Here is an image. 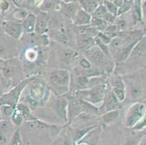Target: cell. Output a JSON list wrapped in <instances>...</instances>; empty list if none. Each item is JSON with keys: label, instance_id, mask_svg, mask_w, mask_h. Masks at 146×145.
Segmentation results:
<instances>
[{"label": "cell", "instance_id": "23", "mask_svg": "<svg viewBox=\"0 0 146 145\" xmlns=\"http://www.w3.org/2000/svg\"><path fill=\"white\" fill-rule=\"evenodd\" d=\"M55 38L58 42L63 44L65 46H68L71 43V36L63 28L59 30H57L55 34Z\"/></svg>", "mask_w": 146, "mask_h": 145}, {"label": "cell", "instance_id": "15", "mask_svg": "<svg viewBox=\"0 0 146 145\" xmlns=\"http://www.w3.org/2000/svg\"><path fill=\"white\" fill-rule=\"evenodd\" d=\"M119 100L113 94L112 91H111L108 92L105 97V100L103 105H105V107H106V113L112 111V110H116L119 107Z\"/></svg>", "mask_w": 146, "mask_h": 145}, {"label": "cell", "instance_id": "43", "mask_svg": "<svg viewBox=\"0 0 146 145\" xmlns=\"http://www.w3.org/2000/svg\"><path fill=\"white\" fill-rule=\"evenodd\" d=\"M123 2H124V0H113V1L114 5H116L118 8L120 7L121 5L123 3Z\"/></svg>", "mask_w": 146, "mask_h": 145}, {"label": "cell", "instance_id": "26", "mask_svg": "<svg viewBox=\"0 0 146 145\" xmlns=\"http://www.w3.org/2000/svg\"><path fill=\"white\" fill-rule=\"evenodd\" d=\"M134 1H130V0H125L122 5H121L120 7L118 9V13H117V17H120L122 15L125 14L127 12H129V10H131L132 9V7L133 5Z\"/></svg>", "mask_w": 146, "mask_h": 145}, {"label": "cell", "instance_id": "11", "mask_svg": "<svg viewBox=\"0 0 146 145\" xmlns=\"http://www.w3.org/2000/svg\"><path fill=\"white\" fill-rule=\"evenodd\" d=\"M14 125L9 121H0V145H9L15 132Z\"/></svg>", "mask_w": 146, "mask_h": 145}, {"label": "cell", "instance_id": "28", "mask_svg": "<svg viewBox=\"0 0 146 145\" xmlns=\"http://www.w3.org/2000/svg\"><path fill=\"white\" fill-rule=\"evenodd\" d=\"M90 78L85 75H79V76L76 78V83L81 88L79 90L88 89L90 86Z\"/></svg>", "mask_w": 146, "mask_h": 145}, {"label": "cell", "instance_id": "2", "mask_svg": "<svg viewBox=\"0 0 146 145\" xmlns=\"http://www.w3.org/2000/svg\"><path fill=\"white\" fill-rule=\"evenodd\" d=\"M85 58L100 73H110L113 70L114 62L95 44L86 51Z\"/></svg>", "mask_w": 146, "mask_h": 145}, {"label": "cell", "instance_id": "24", "mask_svg": "<svg viewBox=\"0 0 146 145\" xmlns=\"http://www.w3.org/2000/svg\"><path fill=\"white\" fill-rule=\"evenodd\" d=\"M90 26L96 28L99 32H103L108 27V24L103 18H92Z\"/></svg>", "mask_w": 146, "mask_h": 145}, {"label": "cell", "instance_id": "9", "mask_svg": "<svg viewBox=\"0 0 146 145\" xmlns=\"http://www.w3.org/2000/svg\"><path fill=\"white\" fill-rule=\"evenodd\" d=\"M111 91L115 95L119 102H124L126 99V87L123 79L118 74L114 75L111 78Z\"/></svg>", "mask_w": 146, "mask_h": 145}, {"label": "cell", "instance_id": "41", "mask_svg": "<svg viewBox=\"0 0 146 145\" xmlns=\"http://www.w3.org/2000/svg\"><path fill=\"white\" fill-rule=\"evenodd\" d=\"M142 14H143V22L146 24V1H143L141 3Z\"/></svg>", "mask_w": 146, "mask_h": 145}, {"label": "cell", "instance_id": "12", "mask_svg": "<svg viewBox=\"0 0 146 145\" xmlns=\"http://www.w3.org/2000/svg\"><path fill=\"white\" fill-rule=\"evenodd\" d=\"M60 10L63 13V14H64V15H66L72 21L77 12L81 8L79 7V3H76L75 2L60 3Z\"/></svg>", "mask_w": 146, "mask_h": 145}, {"label": "cell", "instance_id": "13", "mask_svg": "<svg viewBox=\"0 0 146 145\" xmlns=\"http://www.w3.org/2000/svg\"><path fill=\"white\" fill-rule=\"evenodd\" d=\"M92 21V15L84 10H83L82 8H80L79 11L77 12L76 15L74 17L73 20L74 26L76 27L79 26H90Z\"/></svg>", "mask_w": 146, "mask_h": 145}, {"label": "cell", "instance_id": "17", "mask_svg": "<svg viewBox=\"0 0 146 145\" xmlns=\"http://www.w3.org/2000/svg\"><path fill=\"white\" fill-rule=\"evenodd\" d=\"M79 2L82 10L91 15L100 5L99 2L95 0H81Z\"/></svg>", "mask_w": 146, "mask_h": 145}, {"label": "cell", "instance_id": "18", "mask_svg": "<svg viewBox=\"0 0 146 145\" xmlns=\"http://www.w3.org/2000/svg\"><path fill=\"white\" fill-rule=\"evenodd\" d=\"M48 22L46 17L43 15H39L36 17L35 26V32L37 34H44L48 30Z\"/></svg>", "mask_w": 146, "mask_h": 145}, {"label": "cell", "instance_id": "31", "mask_svg": "<svg viewBox=\"0 0 146 145\" xmlns=\"http://www.w3.org/2000/svg\"><path fill=\"white\" fill-rule=\"evenodd\" d=\"M29 13L26 11L25 10H22L21 8H18L16 10H15L14 13H13V19L15 20V21L18 22H23V20L26 18V17L27 16V15Z\"/></svg>", "mask_w": 146, "mask_h": 145}, {"label": "cell", "instance_id": "33", "mask_svg": "<svg viewBox=\"0 0 146 145\" xmlns=\"http://www.w3.org/2000/svg\"><path fill=\"white\" fill-rule=\"evenodd\" d=\"M22 142H21V136L20 134L19 130H15V131L13 134V137L10 140V144L9 145H21Z\"/></svg>", "mask_w": 146, "mask_h": 145}, {"label": "cell", "instance_id": "19", "mask_svg": "<svg viewBox=\"0 0 146 145\" xmlns=\"http://www.w3.org/2000/svg\"><path fill=\"white\" fill-rule=\"evenodd\" d=\"M78 53L72 49H64L60 53V58L63 62L71 64L78 58Z\"/></svg>", "mask_w": 146, "mask_h": 145}, {"label": "cell", "instance_id": "36", "mask_svg": "<svg viewBox=\"0 0 146 145\" xmlns=\"http://www.w3.org/2000/svg\"><path fill=\"white\" fill-rule=\"evenodd\" d=\"M130 93H131V95L133 99H136V98H139L141 96L142 90L140 87L137 86H132L130 89Z\"/></svg>", "mask_w": 146, "mask_h": 145}, {"label": "cell", "instance_id": "35", "mask_svg": "<svg viewBox=\"0 0 146 145\" xmlns=\"http://www.w3.org/2000/svg\"><path fill=\"white\" fill-rule=\"evenodd\" d=\"M15 109V108H13L11 106L3 105L2 107H0V111H1V113H3L5 116L10 117L11 118Z\"/></svg>", "mask_w": 146, "mask_h": 145}, {"label": "cell", "instance_id": "27", "mask_svg": "<svg viewBox=\"0 0 146 145\" xmlns=\"http://www.w3.org/2000/svg\"><path fill=\"white\" fill-rule=\"evenodd\" d=\"M25 58H26V61L29 62H34L38 58V56H39V53L38 51L36 49L34 48H30V49H28L25 52Z\"/></svg>", "mask_w": 146, "mask_h": 145}, {"label": "cell", "instance_id": "44", "mask_svg": "<svg viewBox=\"0 0 146 145\" xmlns=\"http://www.w3.org/2000/svg\"><path fill=\"white\" fill-rule=\"evenodd\" d=\"M138 145H146V137L142 138Z\"/></svg>", "mask_w": 146, "mask_h": 145}, {"label": "cell", "instance_id": "38", "mask_svg": "<svg viewBox=\"0 0 146 145\" xmlns=\"http://www.w3.org/2000/svg\"><path fill=\"white\" fill-rule=\"evenodd\" d=\"M142 136H137L135 137L129 138L128 139V140L125 142V144L124 145H138L140 141L142 139Z\"/></svg>", "mask_w": 146, "mask_h": 145}, {"label": "cell", "instance_id": "45", "mask_svg": "<svg viewBox=\"0 0 146 145\" xmlns=\"http://www.w3.org/2000/svg\"><path fill=\"white\" fill-rule=\"evenodd\" d=\"M78 145H89V144L87 143H84V142H82V143H79Z\"/></svg>", "mask_w": 146, "mask_h": 145}, {"label": "cell", "instance_id": "21", "mask_svg": "<svg viewBox=\"0 0 146 145\" xmlns=\"http://www.w3.org/2000/svg\"><path fill=\"white\" fill-rule=\"evenodd\" d=\"M15 108L19 110L23 118V120H27V121H35V120H36V117H34L31 113V110L29 106L26 105V104L19 102Z\"/></svg>", "mask_w": 146, "mask_h": 145}, {"label": "cell", "instance_id": "30", "mask_svg": "<svg viewBox=\"0 0 146 145\" xmlns=\"http://www.w3.org/2000/svg\"><path fill=\"white\" fill-rule=\"evenodd\" d=\"M103 5L105 6V7L106 8L108 13H111V15H114L115 17L117 18V13H118V9L119 8L114 5L113 1H109V0H106V1H103Z\"/></svg>", "mask_w": 146, "mask_h": 145}, {"label": "cell", "instance_id": "40", "mask_svg": "<svg viewBox=\"0 0 146 145\" xmlns=\"http://www.w3.org/2000/svg\"><path fill=\"white\" fill-rule=\"evenodd\" d=\"M10 7V4L8 1H6V0L1 1V4H0V11L2 12V13L6 12L7 10H9Z\"/></svg>", "mask_w": 146, "mask_h": 145}, {"label": "cell", "instance_id": "8", "mask_svg": "<svg viewBox=\"0 0 146 145\" xmlns=\"http://www.w3.org/2000/svg\"><path fill=\"white\" fill-rule=\"evenodd\" d=\"M52 108L59 118L68 122V100L64 97H58L52 102Z\"/></svg>", "mask_w": 146, "mask_h": 145}, {"label": "cell", "instance_id": "48", "mask_svg": "<svg viewBox=\"0 0 146 145\" xmlns=\"http://www.w3.org/2000/svg\"><path fill=\"white\" fill-rule=\"evenodd\" d=\"M145 36H146V30H145Z\"/></svg>", "mask_w": 146, "mask_h": 145}, {"label": "cell", "instance_id": "3", "mask_svg": "<svg viewBox=\"0 0 146 145\" xmlns=\"http://www.w3.org/2000/svg\"><path fill=\"white\" fill-rule=\"evenodd\" d=\"M107 91L106 83L97 85L85 89L79 90L75 93L76 97L89 102L96 107L103 106Z\"/></svg>", "mask_w": 146, "mask_h": 145}, {"label": "cell", "instance_id": "29", "mask_svg": "<svg viewBox=\"0 0 146 145\" xmlns=\"http://www.w3.org/2000/svg\"><path fill=\"white\" fill-rule=\"evenodd\" d=\"M23 118L18 109H15L11 116V123L15 126H21L23 123Z\"/></svg>", "mask_w": 146, "mask_h": 145}, {"label": "cell", "instance_id": "34", "mask_svg": "<svg viewBox=\"0 0 146 145\" xmlns=\"http://www.w3.org/2000/svg\"><path fill=\"white\" fill-rule=\"evenodd\" d=\"M44 3H41L40 8L41 10L44 12H49L50 10H53V8L55 9V7L56 4L53 3L52 1H47V2H43Z\"/></svg>", "mask_w": 146, "mask_h": 145}, {"label": "cell", "instance_id": "1", "mask_svg": "<svg viewBox=\"0 0 146 145\" xmlns=\"http://www.w3.org/2000/svg\"><path fill=\"white\" fill-rule=\"evenodd\" d=\"M48 81L57 97H63L71 86V74L64 68L52 70L48 75Z\"/></svg>", "mask_w": 146, "mask_h": 145}, {"label": "cell", "instance_id": "32", "mask_svg": "<svg viewBox=\"0 0 146 145\" xmlns=\"http://www.w3.org/2000/svg\"><path fill=\"white\" fill-rule=\"evenodd\" d=\"M107 13V10H106V8L103 5V4H100V5L97 8L96 10L92 15V18H103Z\"/></svg>", "mask_w": 146, "mask_h": 145}, {"label": "cell", "instance_id": "16", "mask_svg": "<svg viewBox=\"0 0 146 145\" xmlns=\"http://www.w3.org/2000/svg\"><path fill=\"white\" fill-rule=\"evenodd\" d=\"M142 1H134L133 5L132 7L131 11H132V16L133 19L134 23L137 24L139 23L143 22V14H142V7H141Z\"/></svg>", "mask_w": 146, "mask_h": 145}, {"label": "cell", "instance_id": "5", "mask_svg": "<svg viewBox=\"0 0 146 145\" xmlns=\"http://www.w3.org/2000/svg\"><path fill=\"white\" fill-rule=\"evenodd\" d=\"M48 97L47 88L43 83L35 82L31 83L26 100L31 106L37 107L39 105H42L44 101L47 100Z\"/></svg>", "mask_w": 146, "mask_h": 145}, {"label": "cell", "instance_id": "22", "mask_svg": "<svg viewBox=\"0 0 146 145\" xmlns=\"http://www.w3.org/2000/svg\"><path fill=\"white\" fill-rule=\"evenodd\" d=\"M119 115V110H112V111L106 112L101 116V121L103 125L109 126L113 123Z\"/></svg>", "mask_w": 146, "mask_h": 145}, {"label": "cell", "instance_id": "20", "mask_svg": "<svg viewBox=\"0 0 146 145\" xmlns=\"http://www.w3.org/2000/svg\"><path fill=\"white\" fill-rule=\"evenodd\" d=\"M78 45L80 49L87 51L95 45V38L86 35H80L78 38Z\"/></svg>", "mask_w": 146, "mask_h": 145}, {"label": "cell", "instance_id": "42", "mask_svg": "<svg viewBox=\"0 0 146 145\" xmlns=\"http://www.w3.org/2000/svg\"><path fill=\"white\" fill-rule=\"evenodd\" d=\"M12 2L18 8H21L23 7V1H22V0H13Z\"/></svg>", "mask_w": 146, "mask_h": 145}, {"label": "cell", "instance_id": "25", "mask_svg": "<svg viewBox=\"0 0 146 145\" xmlns=\"http://www.w3.org/2000/svg\"><path fill=\"white\" fill-rule=\"evenodd\" d=\"M63 26V20L60 16H53L50 20H49L48 22V28L56 29L57 30H59L62 29Z\"/></svg>", "mask_w": 146, "mask_h": 145}, {"label": "cell", "instance_id": "39", "mask_svg": "<svg viewBox=\"0 0 146 145\" xmlns=\"http://www.w3.org/2000/svg\"><path fill=\"white\" fill-rule=\"evenodd\" d=\"M145 127H146V115L145 116L144 118H143V119H142L141 121H140L139 122V123H138L133 128H132V129L135 130V131H141V130L144 129Z\"/></svg>", "mask_w": 146, "mask_h": 145}, {"label": "cell", "instance_id": "46", "mask_svg": "<svg viewBox=\"0 0 146 145\" xmlns=\"http://www.w3.org/2000/svg\"><path fill=\"white\" fill-rule=\"evenodd\" d=\"M1 118H2V113H1V111H0V121H1Z\"/></svg>", "mask_w": 146, "mask_h": 145}, {"label": "cell", "instance_id": "49", "mask_svg": "<svg viewBox=\"0 0 146 145\" xmlns=\"http://www.w3.org/2000/svg\"><path fill=\"white\" fill-rule=\"evenodd\" d=\"M0 4H1V1H0Z\"/></svg>", "mask_w": 146, "mask_h": 145}, {"label": "cell", "instance_id": "37", "mask_svg": "<svg viewBox=\"0 0 146 145\" xmlns=\"http://www.w3.org/2000/svg\"><path fill=\"white\" fill-rule=\"evenodd\" d=\"M79 65H80V68L82 69H84V70H88L92 68V65L91 64V62L88 60L86 58H82L79 61Z\"/></svg>", "mask_w": 146, "mask_h": 145}, {"label": "cell", "instance_id": "6", "mask_svg": "<svg viewBox=\"0 0 146 145\" xmlns=\"http://www.w3.org/2000/svg\"><path fill=\"white\" fill-rule=\"evenodd\" d=\"M146 105L143 102H137L129 107L125 117L124 125L126 127L133 128L145 116Z\"/></svg>", "mask_w": 146, "mask_h": 145}, {"label": "cell", "instance_id": "47", "mask_svg": "<svg viewBox=\"0 0 146 145\" xmlns=\"http://www.w3.org/2000/svg\"><path fill=\"white\" fill-rule=\"evenodd\" d=\"M2 62V60L0 59V63H1V62Z\"/></svg>", "mask_w": 146, "mask_h": 145}, {"label": "cell", "instance_id": "10", "mask_svg": "<svg viewBox=\"0 0 146 145\" xmlns=\"http://www.w3.org/2000/svg\"><path fill=\"white\" fill-rule=\"evenodd\" d=\"M2 28L5 34L14 39H19L23 33L21 23L14 21H4L2 23Z\"/></svg>", "mask_w": 146, "mask_h": 145}, {"label": "cell", "instance_id": "4", "mask_svg": "<svg viewBox=\"0 0 146 145\" xmlns=\"http://www.w3.org/2000/svg\"><path fill=\"white\" fill-rule=\"evenodd\" d=\"M35 78H29L22 81L18 86L12 89L11 90L4 94L2 97H0V107L3 105H9L15 108L18 104L19 103V98L21 96V92L25 88L34 81Z\"/></svg>", "mask_w": 146, "mask_h": 145}, {"label": "cell", "instance_id": "14", "mask_svg": "<svg viewBox=\"0 0 146 145\" xmlns=\"http://www.w3.org/2000/svg\"><path fill=\"white\" fill-rule=\"evenodd\" d=\"M36 17L33 13H29L23 21L22 22V26L23 31L26 34H32L35 32V26Z\"/></svg>", "mask_w": 146, "mask_h": 145}, {"label": "cell", "instance_id": "7", "mask_svg": "<svg viewBox=\"0 0 146 145\" xmlns=\"http://www.w3.org/2000/svg\"><path fill=\"white\" fill-rule=\"evenodd\" d=\"M125 62H128L132 66L146 65V36H143L136 44Z\"/></svg>", "mask_w": 146, "mask_h": 145}]
</instances>
